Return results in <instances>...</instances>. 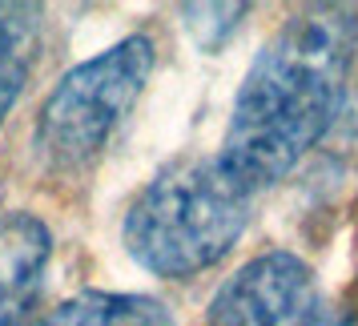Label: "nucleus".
<instances>
[{
	"instance_id": "1",
	"label": "nucleus",
	"mask_w": 358,
	"mask_h": 326,
	"mask_svg": "<svg viewBox=\"0 0 358 326\" xmlns=\"http://www.w3.org/2000/svg\"><path fill=\"white\" fill-rule=\"evenodd\" d=\"M358 52V8L302 4L278 29L234 97L217 162L258 194L290 173L338 117Z\"/></svg>"
},
{
	"instance_id": "2",
	"label": "nucleus",
	"mask_w": 358,
	"mask_h": 326,
	"mask_svg": "<svg viewBox=\"0 0 358 326\" xmlns=\"http://www.w3.org/2000/svg\"><path fill=\"white\" fill-rule=\"evenodd\" d=\"M254 194L217 157H185L162 169L125 213L129 258L157 278H194L226 258L250 226Z\"/></svg>"
},
{
	"instance_id": "3",
	"label": "nucleus",
	"mask_w": 358,
	"mask_h": 326,
	"mask_svg": "<svg viewBox=\"0 0 358 326\" xmlns=\"http://www.w3.org/2000/svg\"><path fill=\"white\" fill-rule=\"evenodd\" d=\"M153 73V41L133 33L73 65L49 93L36 121V153L57 173H77L105 153Z\"/></svg>"
},
{
	"instance_id": "4",
	"label": "nucleus",
	"mask_w": 358,
	"mask_h": 326,
	"mask_svg": "<svg viewBox=\"0 0 358 326\" xmlns=\"http://www.w3.org/2000/svg\"><path fill=\"white\" fill-rule=\"evenodd\" d=\"M346 310L290 250H266L234 270L210 302V326H346Z\"/></svg>"
},
{
	"instance_id": "5",
	"label": "nucleus",
	"mask_w": 358,
	"mask_h": 326,
	"mask_svg": "<svg viewBox=\"0 0 358 326\" xmlns=\"http://www.w3.org/2000/svg\"><path fill=\"white\" fill-rule=\"evenodd\" d=\"M49 254L52 238L41 218L0 213V326H33Z\"/></svg>"
},
{
	"instance_id": "6",
	"label": "nucleus",
	"mask_w": 358,
	"mask_h": 326,
	"mask_svg": "<svg viewBox=\"0 0 358 326\" xmlns=\"http://www.w3.org/2000/svg\"><path fill=\"white\" fill-rule=\"evenodd\" d=\"M41 20H45L41 4L0 0V125L33 77L36 49H41Z\"/></svg>"
},
{
	"instance_id": "7",
	"label": "nucleus",
	"mask_w": 358,
	"mask_h": 326,
	"mask_svg": "<svg viewBox=\"0 0 358 326\" xmlns=\"http://www.w3.org/2000/svg\"><path fill=\"white\" fill-rule=\"evenodd\" d=\"M41 326H173V314L149 294L85 290L61 302Z\"/></svg>"
},
{
	"instance_id": "8",
	"label": "nucleus",
	"mask_w": 358,
	"mask_h": 326,
	"mask_svg": "<svg viewBox=\"0 0 358 326\" xmlns=\"http://www.w3.org/2000/svg\"><path fill=\"white\" fill-rule=\"evenodd\" d=\"M181 17H185V29H189L197 49L217 52L242 24L245 4H181Z\"/></svg>"
}]
</instances>
